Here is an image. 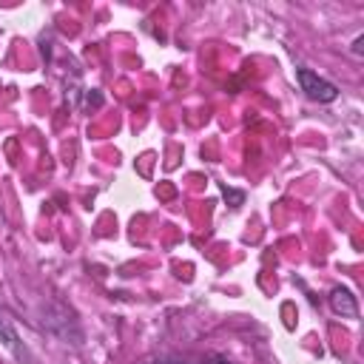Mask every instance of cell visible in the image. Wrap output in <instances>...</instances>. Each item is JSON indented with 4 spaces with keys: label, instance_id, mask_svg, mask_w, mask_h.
<instances>
[{
    "label": "cell",
    "instance_id": "obj_3",
    "mask_svg": "<svg viewBox=\"0 0 364 364\" xmlns=\"http://www.w3.org/2000/svg\"><path fill=\"white\" fill-rule=\"evenodd\" d=\"M327 299H330V307H333L336 316H341V318H358V301H355V296H353L350 287L336 284Z\"/></svg>",
    "mask_w": 364,
    "mask_h": 364
},
{
    "label": "cell",
    "instance_id": "obj_1",
    "mask_svg": "<svg viewBox=\"0 0 364 364\" xmlns=\"http://www.w3.org/2000/svg\"><path fill=\"white\" fill-rule=\"evenodd\" d=\"M296 80H299V88L313 102H333V100H338V88L330 80H324L316 71H310V68H296Z\"/></svg>",
    "mask_w": 364,
    "mask_h": 364
},
{
    "label": "cell",
    "instance_id": "obj_5",
    "mask_svg": "<svg viewBox=\"0 0 364 364\" xmlns=\"http://www.w3.org/2000/svg\"><path fill=\"white\" fill-rule=\"evenodd\" d=\"M222 193H225V199H233V205H230V208H239V205L245 202V193H242V191H230L228 185H222Z\"/></svg>",
    "mask_w": 364,
    "mask_h": 364
},
{
    "label": "cell",
    "instance_id": "obj_6",
    "mask_svg": "<svg viewBox=\"0 0 364 364\" xmlns=\"http://www.w3.org/2000/svg\"><path fill=\"white\" fill-rule=\"evenodd\" d=\"M361 43H364V37H361V34H358V37H355V40H353V54H355V57H358V54H361Z\"/></svg>",
    "mask_w": 364,
    "mask_h": 364
},
{
    "label": "cell",
    "instance_id": "obj_4",
    "mask_svg": "<svg viewBox=\"0 0 364 364\" xmlns=\"http://www.w3.org/2000/svg\"><path fill=\"white\" fill-rule=\"evenodd\" d=\"M142 364H216V355L210 361L205 358H191V355H176V353H168V355H156V358H148Z\"/></svg>",
    "mask_w": 364,
    "mask_h": 364
},
{
    "label": "cell",
    "instance_id": "obj_2",
    "mask_svg": "<svg viewBox=\"0 0 364 364\" xmlns=\"http://www.w3.org/2000/svg\"><path fill=\"white\" fill-rule=\"evenodd\" d=\"M0 344L11 353V358H17L20 364H31V350L23 344V338H20V333L14 330V324H11V318H9V313L0 307Z\"/></svg>",
    "mask_w": 364,
    "mask_h": 364
}]
</instances>
